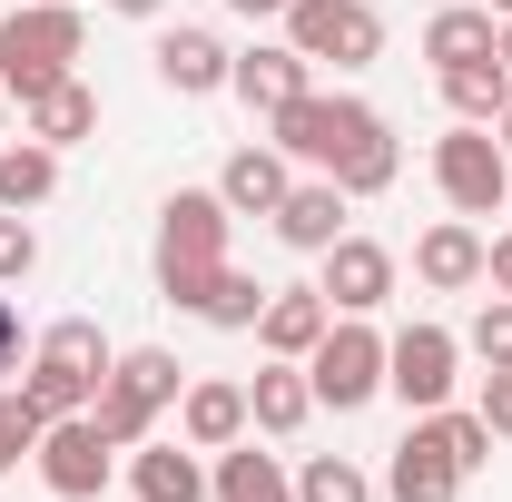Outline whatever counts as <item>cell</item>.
<instances>
[{"mask_svg":"<svg viewBox=\"0 0 512 502\" xmlns=\"http://www.w3.org/2000/svg\"><path fill=\"white\" fill-rule=\"evenodd\" d=\"M227 89H237V99H247V109H266V119H276V109H286V99H306V89H316V60H306V50H286V40H276V50H247V60L227 69Z\"/></svg>","mask_w":512,"mask_h":502,"instance_id":"obj_13","label":"cell"},{"mask_svg":"<svg viewBox=\"0 0 512 502\" xmlns=\"http://www.w3.org/2000/svg\"><path fill=\"white\" fill-rule=\"evenodd\" d=\"M207 483H217V502H296L286 463H276V453H256L247 434H237L227 453H217V473H207Z\"/></svg>","mask_w":512,"mask_h":502,"instance_id":"obj_21","label":"cell"},{"mask_svg":"<svg viewBox=\"0 0 512 502\" xmlns=\"http://www.w3.org/2000/svg\"><path fill=\"white\" fill-rule=\"evenodd\" d=\"M434 188H444L453 217H493L512 207V158L483 119H453V138H434Z\"/></svg>","mask_w":512,"mask_h":502,"instance_id":"obj_6","label":"cell"},{"mask_svg":"<svg viewBox=\"0 0 512 502\" xmlns=\"http://www.w3.org/2000/svg\"><path fill=\"white\" fill-rule=\"evenodd\" d=\"M296 502H375V483H365V463H345V453H316V463L296 473Z\"/></svg>","mask_w":512,"mask_h":502,"instance_id":"obj_29","label":"cell"},{"mask_svg":"<svg viewBox=\"0 0 512 502\" xmlns=\"http://www.w3.org/2000/svg\"><path fill=\"white\" fill-rule=\"evenodd\" d=\"M30 463H40V483H50L60 502H89L109 473H119V443L99 434V414H60V424L40 434V453H30Z\"/></svg>","mask_w":512,"mask_h":502,"instance_id":"obj_9","label":"cell"},{"mask_svg":"<svg viewBox=\"0 0 512 502\" xmlns=\"http://www.w3.org/2000/svg\"><path fill=\"white\" fill-rule=\"evenodd\" d=\"M0 109H10V89H0Z\"/></svg>","mask_w":512,"mask_h":502,"instance_id":"obj_41","label":"cell"},{"mask_svg":"<svg viewBox=\"0 0 512 502\" xmlns=\"http://www.w3.org/2000/svg\"><path fill=\"white\" fill-rule=\"evenodd\" d=\"M335 315H375L384 296H394V256L375 247V237H335L325 247V286H316Z\"/></svg>","mask_w":512,"mask_h":502,"instance_id":"obj_11","label":"cell"},{"mask_svg":"<svg viewBox=\"0 0 512 502\" xmlns=\"http://www.w3.org/2000/svg\"><path fill=\"white\" fill-rule=\"evenodd\" d=\"M483 10H493V20H512V0H483Z\"/></svg>","mask_w":512,"mask_h":502,"instance_id":"obj_40","label":"cell"},{"mask_svg":"<svg viewBox=\"0 0 512 502\" xmlns=\"http://www.w3.org/2000/svg\"><path fill=\"white\" fill-rule=\"evenodd\" d=\"M79 50H89V30H79V0H20L10 20H0V89L30 109L40 89H60V79H79Z\"/></svg>","mask_w":512,"mask_h":502,"instance_id":"obj_3","label":"cell"},{"mask_svg":"<svg viewBox=\"0 0 512 502\" xmlns=\"http://www.w3.org/2000/svg\"><path fill=\"white\" fill-rule=\"evenodd\" d=\"M50 188H60V148H40V138L0 148V207H40Z\"/></svg>","mask_w":512,"mask_h":502,"instance_id":"obj_26","label":"cell"},{"mask_svg":"<svg viewBox=\"0 0 512 502\" xmlns=\"http://www.w3.org/2000/svg\"><path fill=\"white\" fill-rule=\"evenodd\" d=\"M483 276H493V286L512 296V237H483Z\"/></svg>","mask_w":512,"mask_h":502,"instance_id":"obj_34","label":"cell"},{"mask_svg":"<svg viewBox=\"0 0 512 502\" xmlns=\"http://www.w3.org/2000/svg\"><path fill=\"white\" fill-rule=\"evenodd\" d=\"M473 355H483L493 375H512V296H493V306L473 315Z\"/></svg>","mask_w":512,"mask_h":502,"instance_id":"obj_31","label":"cell"},{"mask_svg":"<svg viewBox=\"0 0 512 502\" xmlns=\"http://www.w3.org/2000/svg\"><path fill=\"white\" fill-rule=\"evenodd\" d=\"M20 365V315H10V296H0V375Z\"/></svg>","mask_w":512,"mask_h":502,"instance_id":"obj_35","label":"cell"},{"mask_svg":"<svg viewBox=\"0 0 512 502\" xmlns=\"http://www.w3.org/2000/svg\"><path fill=\"white\" fill-rule=\"evenodd\" d=\"M89 128H99V99H89L79 79H60V89L30 99V138H40V148H79Z\"/></svg>","mask_w":512,"mask_h":502,"instance_id":"obj_25","label":"cell"},{"mask_svg":"<svg viewBox=\"0 0 512 502\" xmlns=\"http://www.w3.org/2000/svg\"><path fill=\"white\" fill-rule=\"evenodd\" d=\"M128 483H138V502H207L217 493L207 463H197V443H138L128 453Z\"/></svg>","mask_w":512,"mask_h":502,"instance_id":"obj_16","label":"cell"},{"mask_svg":"<svg viewBox=\"0 0 512 502\" xmlns=\"http://www.w3.org/2000/svg\"><path fill=\"white\" fill-rule=\"evenodd\" d=\"M306 384H316V404H335V414L375 404L384 394V335L365 325V315H335V325L316 335V355H306Z\"/></svg>","mask_w":512,"mask_h":502,"instance_id":"obj_7","label":"cell"},{"mask_svg":"<svg viewBox=\"0 0 512 502\" xmlns=\"http://www.w3.org/2000/svg\"><path fill=\"white\" fill-rule=\"evenodd\" d=\"M178 424H188V443H197V453H227V443L247 434V384H188Z\"/></svg>","mask_w":512,"mask_h":502,"instance_id":"obj_23","label":"cell"},{"mask_svg":"<svg viewBox=\"0 0 512 502\" xmlns=\"http://www.w3.org/2000/svg\"><path fill=\"white\" fill-rule=\"evenodd\" d=\"M453 365H463V345H453L444 325H404V335H384V394H404L414 414L453 404Z\"/></svg>","mask_w":512,"mask_h":502,"instance_id":"obj_10","label":"cell"},{"mask_svg":"<svg viewBox=\"0 0 512 502\" xmlns=\"http://www.w3.org/2000/svg\"><path fill=\"white\" fill-rule=\"evenodd\" d=\"M276 237H286L296 256H325L335 237H345V188H335V178L286 188V197H276Z\"/></svg>","mask_w":512,"mask_h":502,"instance_id":"obj_15","label":"cell"},{"mask_svg":"<svg viewBox=\"0 0 512 502\" xmlns=\"http://www.w3.org/2000/svg\"><path fill=\"white\" fill-rule=\"evenodd\" d=\"M30 266H40V237H30V217L10 207V217H0V286H10V276H30Z\"/></svg>","mask_w":512,"mask_h":502,"instance_id":"obj_32","label":"cell"},{"mask_svg":"<svg viewBox=\"0 0 512 502\" xmlns=\"http://www.w3.org/2000/svg\"><path fill=\"white\" fill-rule=\"evenodd\" d=\"M424 434L453 453V473H483V463H493V424H483V414H453V404H434V414H424Z\"/></svg>","mask_w":512,"mask_h":502,"instance_id":"obj_27","label":"cell"},{"mask_svg":"<svg viewBox=\"0 0 512 502\" xmlns=\"http://www.w3.org/2000/svg\"><path fill=\"white\" fill-rule=\"evenodd\" d=\"M414 276H424V286H483V237H473V227H463V217H444V227H424V237H414Z\"/></svg>","mask_w":512,"mask_h":502,"instance_id":"obj_19","label":"cell"},{"mask_svg":"<svg viewBox=\"0 0 512 502\" xmlns=\"http://www.w3.org/2000/svg\"><path fill=\"white\" fill-rule=\"evenodd\" d=\"M227 10H237V20H286L296 0H227Z\"/></svg>","mask_w":512,"mask_h":502,"instance_id":"obj_36","label":"cell"},{"mask_svg":"<svg viewBox=\"0 0 512 502\" xmlns=\"http://www.w3.org/2000/svg\"><path fill=\"white\" fill-rule=\"evenodd\" d=\"M493 40H503V20H493V10H463V0H453V10H434V20H424V60H434V69H463V60H493Z\"/></svg>","mask_w":512,"mask_h":502,"instance_id":"obj_22","label":"cell"},{"mask_svg":"<svg viewBox=\"0 0 512 502\" xmlns=\"http://www.w3.org/2000/svg\"><path fill=\"white\" fill-rule=\"evenodd\" d=\"M434 79H444V109L453 119H503L512 109V69H503V50H493V60H463V69H434Z\"/></svg>","mask_w":512,"mask_h":502,"instance_id":"obj_24","label":"cell"},{"mask_svg":"<svg viewBox=\"0 0 512 502\" xmlns=\"http://www.w3.org/2000/svg\"><path fill=\"white\" fill-rule=\"evenodd\" d=\"M276 148L306 158V168H325L345 197H384V188H394V168H404L394 128H384L365 99H325V89H306V99L276 109Z\"/></svg>","mask_w":512,"mask_h":502,"instance_id":"obj_1","label":"cell"},{"mask_svg":"<svg viewBox=\"0 0 512 502\" xmlns=\"http://www.w3.org/2000/svg\"><path fill=\"white\" fill-rule=\"evenodd\" d=\"M483 424H493V443H512V375H483Z\"/></svg>","mask_w":512,"mask_h":502,"instance_id":"obj_33","label":"cell"},{"mask_svg":"<svg viewBox=\"0 0 512 502\" xmlns=\"http://www.w3.org/2000/svg\"><path fill=\"white\" fill-rule=\"evenodd\" d=\"M286 188H296V178H286V148H237L227 178H217L227 217H276V197H286Z\"/></svg>","mask_w":512,"mask_h":502,"instance_id":"obj_18","label":"cell"},{"mask_svg":"<svg viewBox=\"0 0 512 502\" xmlns=\"http://www.w3.org/2000/svg\"><path fill=\"white\" fill-rule=\"evenodd\" d=\"M109 10H128V20H158V10H168V0H109Z\"/></svg>","mask_w":512,"mask_h":502,"instance_id":"obj_37","label":"cell"},{"mask_svg":"<svg viewBox=\"0 0 512 502\" xmlns=\"http://www.w3.org/2000/svg\"><path fill=\"white\" fill-rule=\"evenodd\" d=\"M40 434H50V414H40L30 394H0V473H10V463H30Z\"/></svg>","mask_w":512,"mask_h":502,"instance_id":"obj_30","label":"cell"},{"mask_svg":"<svg viewBox=\"0 0 512 502\" xmlns=\"http://www.w3.org/2000/svg\"><path fill=\"white\" fill-rule=\"evenodd\" d=\"M168 404H178V355L138 345V355H119V365H109V384H99V404H89V414H99V434L119 443V453H138V443H148V424H158Z\"/></svg>","mask_w":512,"mask_h":502,"instance_id":"obj_5","label":"cell"},{"mask_svg":"<svg viewBox=\"0 0 512 502\" xmlns=\"http://www.w3.org/2000/svg\"><path fill=\"white\" fill-rule=\"evenodd\" d=\"M286 50H306V60H335V69H365L384 50V20L365 10V0H296L286 10Z\"/></svg>","mask_w":512,"mask_h":502,"instance_id":"obj_8","label":"cell"},{"mask_svg":"<svg viewBox=\"0 0 512 502\" xmlns=\"http://www.w3.org/2000/svg\"><path fill=\"white\" fill-rule=\"evenodd\" d=\"M207 325H227V335H247L256 315H266V286H256V276H237V266H217V286H207Z\"/></svg>","mask_w":512,"mask_h":502,"instance_id":"obj_28","label":"cell"},{"mask_svg":"<svg viewBox=\"0 0 512 502\" xmlns=\"http://www.w3.org/2000/svg\"><path fill=\"white\" fill-rule=\"evenodd\" d=\"M493 138H503V158H512V109H503V119H493Z\"/></svg>","mask_w":512,"mask_h":502,"instance_id":"obj_38","label":"cell"},{"mask_svg":"<svg viewBox=\"0 0 512 502\" xmlns=\"http://www.w3.org/2000/svg\"><path fill=\"white\" fill-rule=\"evenodd\" d=\"M217 266H227V197L217 188H178L158 207V296L197 315L207 286H217Z\"/></svg>","mask_w":512,"mask_h":502,"instance_id":"obj_2","label":"cell"},{"mask_svg":"<svg viewBox=\"0 0 512 502\" xmlns=\"http://www.w3.org/2000/svg\"><path fill=\"white\" fill-rule=\"evenodd\" d=\"M227 40H217V30H168V40H158V79H168V89H178V99H207V89H227Z\"/></svg>","mask_w":512,"mask_h":502,"instance_id":"obj_17","label":"cell"},{"mask_svg":"<svg viewBox=\"0 0 512 502\" xmlns=\"http://www.w3.org/2000/svg\"><path fill=\"white\" fill-rule=\"evenodd\" d=\"M493 50H503V69H512V20H503V40H493Z\"/></svg>","mask_w":512,"mask_h":502,"instance_id":"obj_39","label":"cell"},{"mask_svg":"<svg viewBox=\"0 0 512 502\" xmlns=\"http://www.w3.org/2000/svg\"><path fill=\"white\" fill-rule=\"evenodd\" d=\"M325 325H335V306H325L316 286H266V315H256V345H266V355H286V365H306Z\"/></svg>","mask_w":512,"mask_h":502,"instance_id":"obj_12","label":"cell"},{"mask_svg":"<svg viewBox=\"0 0 512 502\" xmlns=\"http://www.w3.org/2000/svg\"><path fill=\"white\" fill-rule=\"evenodd\" d=\"M109 365H119V355H109V335H99L89 315H60V325L40 335V355H30L20 394H30V404H40V414L60 424V414H89V404H99Z\"/></svg>","mask_w":512,"mask_h":502,"instance_id":"obj_4","label":"cell"},{"mask_svg":"<svg viewBox=\"0 0 512 502\" xmlns=\"http://www.w3.org/2000/svg\"><path fill=\"white\" fill-rule=\"evenodd\" d=\"M306 414H316V384H306V365H286V355H276V365L247 384V424H256V434H296Z\"/></svg>","mask_w":512,"mask_h":502,"instance_id":"obj_20","label":"cell"},{"mask_svg":"<svg viewBox=\"0 0 512 502\" xmlns=\"http://www.w3.org/2000/svg\"><path fill=\"white\" fill-rule=\"evenodd\" d=\"M384 493L394 502H453L463 493V473H453V453L424 434V414H414V434L394 443V463H384Z\"/></svg>","mask_w":512,"mask_h":502,"instance_id":"obj_14","label":"cell"}]
</instances>
